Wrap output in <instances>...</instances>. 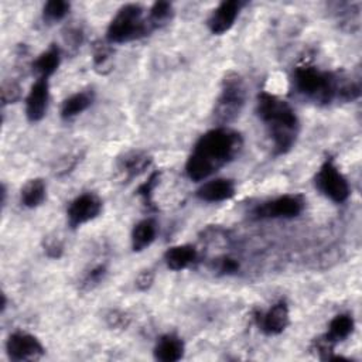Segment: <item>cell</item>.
I'll list each match as a JSON object with an SVG mask.
<instances>
[{
	"instance_id": "6da1fadb",
	"label": "cell",
	"mask_w": 362,
	"mask_h": 362,
	"mask_svg": "<svg viewBox=\"0 0 362 362\" xmlns=\"http://www.w3.org/2000/svg\"><path fill=\"white\" fill-rule=\"evenodd\" d=\"M242 137L225 126L204 133L195 143L185 163V173L192 181H202L228 164L239 153Z\"/></svg>"
},
{
	"instance_id": "7a4b0ae2",
	"label": "cell",
	"mask_w": 362,
	"mask_h": 362,
	"mask_svg": "<svg viewBox=\"0 0 362 362\" xmlns=\"http://www.w3.org/2000/svg\"><path fill=\"white\" fill-rule=\"evenodd\" d=\"M256 110L273 139L274 153H287L296 143L298 133V119L293 107L273 93L260 92Z\"/></svg>"
},
{
	"instance_id": "3957f363",
	"label": "cell",
	"mask_w": 362,
	"mask_h": 362,
	"mask_svg": "<svg viewBox=\"0 0 362 362\" xmlns=\"http://www.w3.org/2000/svg\"><path fill=\"white\" fill-rule=\"evenodd\" d=\"M341 76L313 65H301L294 69L293 82L304 98L318 105H328L335 99L339 100Z\"/></svg>"
},
{
	"instance_id": "277c9868",
	"label": "cell",
	"mask_w": 362,
	"mask_h": 362,
	"mask_svg": "<svg viewBox=\"0 0 362 362\" xmlns=\"http://www.w3.org/2000/svg\"><path fill=\"white\" fill-rule=\"evenodd\" d=\"M148 33L151 30L147 17H144V8L140 4H126L112 18L106 31V41L110 44L129 42Z\"/></svg>"
},
{
	"instance_id": "5b68a950",
	"label": "cell",
	"mask_w": 362,
	"mask_h": 362,
	"mask_svg": "<svg viewBox=\"0 0 362 362\" xmlns=\"http://www.w3.org/2000/svg\"><path fill=\"white\" fill-rule=\"evenodd\" d=\"M246 100V86L243 79L236 72H229L222 79L219 98L214 107V119L223 126L235 120Z\"/></svg>"
},
{
	"instance_id": "8992f818",
	"label": "cell",
	"mask_w": 362,
	"mask_h": 362,
	"mask_svg": "<svg viewBox=\"0 0 362 362\" xmlns=\"http://www.w3.org/2000/svg\"><path fill=\"white\" fill-rule=\"evenodd\" d=\"M317 189L334 202H344L349 197V184L331 158H327L315 174Z\"/></svg>"
},
{
	"instance_id": "52a82bcc",
	"label": "cell",
	"mask_w": 362,
	"mask_h": 362,
	"mask_svg": "<svg viewBox=\"0 0 362 362\" xmlns=\"http://www.w3.org/2000/svg\"><path fill=\"white\" fill-rule=\"evenodd\" d=\"M305 201L298 194L281 195L262 202L253 211L256 218H294L304 209Z\"/></svg>"
},
{
	"instance_id": "ba28073f",
	"label": "cell",
	"mask_w": 362,
	"mask_h": 362,
	"mask_svg": "<svg viewBox=\"0 0 362 362\" xmlns=\"http://www.w3.org/2000/svg\"><path fill=\"white\" fill-rule=\"evenodd\" d=\"M102 209V201L92 192H85L76 197L68 206L66 216L71 228H79L81 225L95 219Z\"/></svg>"
},
{
	"instance_id": "9c48e42d",
	"label": "cell",
	"mask_w": 362,
	"mask_h": 362,
	"mask_svg": "<svg viewBox=\"0 0 362 362\" xmlns=\"http://www.w3.org/2000/svg\"><path fill=\"white\" fill-rule=\"evenodd\" d=\"M6 351L13 361H34L44 355V346L31 334L14 332L6 342Z\"/></svg>"
},
{
	"instance_id": "30bf717a",
	"label": "cell",
	"mask_w": 362,
	"mask_h": 362,
	"mask_svg": "<svg viewBox=\"0 0 362 362\" xmlns=\"http://www.w3.org/2000/svg\"><path fill=\"white\" fill-rule=\"evenodd\" d=\"M48 89V81L42 78H37V81L31 85L25 98V115L30 122H38L44 117L49 98Z\"/></svg>"
},
{
	"instance_id": "8fae6325",
	"label": "cell",
	"mask_w": 362,
	"mask_h": 362,
	"mask_svg": "<svg viewBox=\"0 0 362 362\" xmlns=\"http://www.w3.org/2000/svg\"><path fill=\"white\" fill-rule=\"evenodd\" d=\"M242 3L238 0H225L211 13L208 18V27L212 34L226 33L235 23Z\"/></svg>"
},
{
	"instance_id": "7c38bea8",
	"label": "cell",
	"mask_w": 362,
	"mask_h": 362,
	"mask_svg": "<svg viewBox=\"0 0 362 362\" xmlns=\"http://www.w3.org/2000/svg\"><path fill=\"white\" fill-rule=\"evenodd\" d=\"M257 320L259 327L264 334L277 335L283 332L290 322L288 305L286 304V301H279L273 304L264 314H260Z\"/></svg>"
},
{
	"instance_id": "4fadbf2b",
	"label": "cell",
	"mask_w": 362,
	"mask_h": 362,
	"mask_svg": "<svg viewBox=\"0 0 362 362\" xmlns=\"http://www.w3.org/2000/svg\"><path fill=\"white\" fill-rule=\"evenodd\" d=\"M151 163V157L141 150H132L117 160V173L122 181H130L141 174Z\"/></svg>"
},
{
	"instance_id": "5bb4252c",
	"label": "cell",
	"mask_w": 362,
	"mask_h": 362,
	"mask_svg": "<svg viewBox=\"0 0 362 362\" xmlns=\"http://www.w3.org/2000/svg\"><path fill=\"white\" fill-rule=\"evenodd\" d=\"M235 184L228 178H216L202 184L197 189V197L205 202H221L235 195Z\"/></svg>"
},
{
	"instance_id": "9a60e30c",
	"label": "cell",
	"mask_w": 362,
	"mask_h": 362,
	"mask_svg": "<svg viewBox=\"0 0 362 362\" xmlns=\"http://www.w3.org/2000/svg\"><path fill=\"white\" fill-rule=\"evenodd\" d=\"M184 355V344L181 338L174 334L160 337L154 346V358L161 362H175Z\"/></svg>"
},
{
	"instance_id": "2e32d148",
	"label": "cell",
	"mask_w": 362,
	"mask_h": 362,
	"mask_svg": "<svg viewBox=\"0 0 362 362\" xmlns=\"http://www.w3.org/2000/svg\"><path fill=\"white\" fill-rule=\"evenodd\" d=\"M197 249L192 245H178L167 249L164 253V262L171 270L187 269L197 260Z\"/></svg>"
},
{
	"instance_id": "e0dca14e",
	"label": "cell",
	"mask_w": 362,
	"mask_h": 362,
	"mask_svg": "<svg viewBox=\"0 0 362 362\" xmlns=\"http://www.w3.org/2000/svg\"><path fill=\"white\" fill-rule=\"evenodd\" d=\"M59 62H61L59 48L57 45H51L48 49L41 52L35 58V61L33 62V72H35L38 78L48 79V76H51L58 69Z\"/></svg>"
},
{
	"instance_id": "ac0fdd59",
	"label": "cell",
	"mask_w": 362,
	"mask_h": 362,
	"mask_svg": "<svg viewBox=\"0 0 362 362\" xmlns=\"http://www.w3.org/2000/svg\"><path fill=\"white\" fill-rule=\"evenodd\" d=\"M157 235V225L151 218L137 222L132 230V249L141 252L148 247Z\"/></svg>"
},
{
	"instance_id": "d6986e66",
	"label": "cell",
	"mask_w": 362,
	"mask_h": 362,
	"mask_svg": "<svg viewBox=\"0 0 362 362\" xmlns=\"http://www.w3.org/2000/svg\"><path fill=\"white\" fill-rule=\"evenodd\" d=\"M354 318L349 314H338L331 320L328 331L322 337L327 342L335 345L337 342L344 341L351 335V332L354 331Z\"/></svg>"
},
{
	"instance_id": "ffe728a7",
	"label": "cell",
	"mask_w": 362,
	"mask_h": 362,
	"mask_svg": "<svg viewBox=\"0 0 362 362\" xmlns=\"http://www.w3.org/2000/svg\"><path fill=\"white\" fill-rule=\"evenodd\" d=\"M93 100V93L89 90H82L71 95L62 102L61 106V117L62 119H72L76 115L86 110Z\"/></svg>"
},
{
	"instance_id": "44dd1931",
	"label": "cell",
	"mask_w": 362,
	"mask_h": 362,
	"mask_svg": "<svg viewBox=\"0 0 362 362\" xmlns=\"http://www.w3.org/2000/svg\"><path fill=\"white\" fill-rule=\"evenodd\" d=\"M45 182L41 178L30 180L21 189V201L27 208H37L45 199Z\"/></svg>"
},
{
	"instance_id": "7402d4cb",
	"label": "cell",
	"mask_w": 362,
	"mask_h": 362,
	"mask_svg": "<svg viewBox=\"0 0 362 362\" xmlns=\"http://www.w3.org/2000/svg\"><path fill=\"white\" fill-rule=\"evenodd\" d=\"M174 14V8L173 4L168 1H156L147 16V23L150 30H157L161 28L163 25H165L167 23H170V20L173 18Z\"/></svg>"
},
{
	"instance_id": "603a6c76",
	"label": "cell",
	"mask_w": 362,
	"mask_h": 362,
	"mask_svg": "<svg viewBox=\"0 0 362 362\" xmlns=\"http://www.w3.org/2000/svg\"><path fill=\"white\" fill-rule=\"evenodd\" d=\"M110 58H112V48L110 42L107 41H96L93 44V65L100 72L105 74V68L110 69Z\"/></svg>"
},
{
	"instance_id": "cb8c5ba5",
	"label": "cell",
	"mask_w": 362,
	"mask_h": 362,
	"mask_svg": "<svg viewBox=\"0 0 362 362\" xmlns=\"http://www.w3.org/2000/svg\"><path fill=\"white\" fill-rule=\"evenodd\" d=\"M69 3L64 1V0H51L47 1L44 8H42V16L44 20L54 23V21H59L62 20L68 13H69Z\"/></svg>"
},
{
	"instance_id": "d4e9b609",
	"label": "cell",
	"mask_w": 362,
	"mask_h": 362,
	"mask_svg": "<svg viewBox=\"0 0 362 362\" xmlns=\"http://www.w3.org/2000/svg\"><path fill=\"white\" fill-rule=\"evenodd\" d=\"M158 178H160V173L158 171H153L150 174V177L139 185L137 188V195L143 199L144 205L148 206V208H154V202H153V194H154V189L158 184Z\"/></svg>"
},
{
	"instance_id": "484cf974",
	"label": "cell",
	"mask_w": 362,
	"mask_h": 362,
	"mask_svg": "<svg viewBox=\"0 0 362 362\" xmlns=\"http://www.w3.org/2000/svg\"><path fill=\"white\" fill-rule=\"evenodd\" d=\"M21 96V88L18 83L13 82V81H8V82H4L3 86H1V100L3 103H13L16 102L17 99H20Z\"/></svg>"
},
{
	"instance_id": "4316f807",
	"label": "cell",
	"mask_w": 362,
	"mask_h": 362,
	"mask_svg": "<svg viewBox=\"0 0 362 362\" xmlns=\"http://www.w3.org/2000/svg\"><path fill=\"white\" fill-rule=\"evenodd\" d=\"M106 274V267H105V264H98V266H95L86 276H85V279H83V287L85 288H92L93 286H96V284H99L100 281H102V279H103V276Z\"/></svg>"
},
{
	"instance_id": "83f0119b",
	"label": "cell",
	"mask_w": 362,
	"mask_h": 362,
	"mask_svg": "<svg viewBox=\"0 0 362 362\" xmlns=\"http://www.w3.org/2000/svg\"><path fill=\"white\" fill-rule=\"evenodd\" d=\"M44 249L49 257H59L62 255V242L55 236H48L44 240Z\"/></svg>"
},
{
	"instance_id": "f1b7e54d",
	"label": "cell",
	"mask_w": 362,
	"mask_h": 362,
	"mask_svg": "<svg viewBox=\"0 0 362 362\" xmlns=\"http://www.w3.org/2000/svg\"><path fill=\"white\" fill-rule=\"evenodd\" d=\"M64 41L66 44V47L69 48H78L82 42V31L81 28H68L66 33L64 34Z\"/></svg>"
},
{
	"instance_id": "f546056e",
	"label": "cell",
	"mask_w": 362,
	"mask_h": 362,
	"mask_svg": "<svg viewBox=\"0 0 362 362\" xmlns=\"http://www.w3.org/2000/svg\"><path fill=\"white\" fill-rule=\"evenodd\" d=\"M153 280H154V274L151 270H143L137 279H136V287L139 290H147L150 288V286L153 284Z\"/></svg>"
},
{
	"instance_id": "4dcf8cb0",
	"label": "cell",
	"mask_w": 362,
	"mask_h": 362,
	"mask_svg": "<svg viewBox=\"0 0 362 362\" xmlns=\"http://www.w3.org/2000/svg\"><path fill=\"white\" fill-rule=\"evenodd\" d=\"M238 269H239V263L235 259H230V257H223L218 263V270L223 274L235 273V272H238Z\"/></svg>"
},
{
	"instance_id": "1f68e13d",
	"label": "cell",
	"mask_w": 362,
	"mask_h": 362,
	"mask_svg": "<svg viewBox=\"0 0 362 362\" xmlns=\"http://www.w3.org/2000/svg\"><path fill=\"white\" fill-rule=\"evenodd\" d=\"M107 321L110 327H126L127 325V317L119 311H112L107 315Z\"/></svg>"
}]
</instances>
